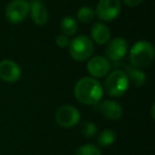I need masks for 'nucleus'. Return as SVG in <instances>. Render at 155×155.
<instances>
[{"label": "nucleus", "mask_w": 155, "mask_h": 155, "mask_svg": "<svg viewBox=\"0 0 155 155\" xmlns=\"http://www.w3.org/2000/svg\"><path fill=\"white\" fill-rule=\"evenodd\" d=\"M129 80L123 70H113L104 81L103 91L110 97H121L129 87Z\"/></svg>", "instance_id": "obj_3"}, {"label": "nucleus", "mask_w": 155, "mask_h": 155, "mask_svg": "<svg viewBox=\"0 0 155 155\" xmlns=\"http://www.w3.org/2000/svg\"><path fill=\"white\" fill-rule=\"evenodd\" d=\"M87 71L93 78H104L110 72V63L104 56H94L87 63Z\"/></svg>", "instance_id": "obj_10"}, {"label": "nucleus", "mask_w": 155, "mask_h": 155, "mask_svg": "<svg viewBox=\"0 0 155 155\" xmlns=\"http://www.w3.org/2000/svg\"><path fill=\"white\" fill-rule=\"evenodd\" d=\"M121 11L120 0H100L95 14L101 21H112L118 17Z\"/></svg>", "instance_id": "obj_6"}, {"label": "nucleus", "mask_w": 155, "mask_h": 155, "mask_svg": "<svg viewBox=\"0 0 155 155\" xmlns=\"http://www.w3.org/2000/svg\"><path fill=\"white\" fill-rule=\"evenodd\" d=\"M91 35L93 41L98 45H104L110 39V30L103 22H96L91 29Z\"/></svg>", "instance_id": "obj_13"}, {"label": "nucleus", "mask_w": 155, "mask_h": 155, "mask_svg": "<svg viewBox=\"0 0 155 155\" xmlns=\"http://www.w3.org/2000/svg\"><path fill=\"white\" fill-rule=\"evenodd\" d=\"M154 55V48L150 41H136L130 50V63L136 68L143 69L152 64Z\"/></svg>", "instance_id": "obj_2"}, {"label": "nucleus", "mask_w": 155, "mask_h": 155, "mask_svg": "<svg viewBox=\"0 0 155 155\" xmlns=\"http://www.w3.org/2000/svg\"><path fill=\"white\" fill-rule=\"evenodd\" d=\"M30 5L27 0H13L5 9V18L11 24H20L27 18Z\"/></svg>", "instance_id": "obj_5"}, {"label": "nucleus", "mask_w": 155, "mask_h": 155, "mask_svg": "<svg viewBox=\"0 0 155 155\" xmlns=\"http://www.w3.org/2000/svg\"><path fill=\"white\" fill-rule=\"evenodd\" d=\"M74 155H101V152H100L99 148L96 147L95 144L86 143L78 149Z\"/></svg>", "instance_id": "obj_18"}, {"label": "nucleus", "mask_w": 155, "mask_h": 155, "mask_svg": "<svg viewBox=\"0 0 155 155\" xmlns=\"http://www.w3.org/2000/svg\"><path fill=\"white\" fill-rule=\"evenodd\" d=\"M124 73L127 74V80L131 82L134 86L136 87H141L146 84L147 82V75L141 69L136 68L134 66H127L125 67Z\"/></svg>", "instance_id": "obj_14"}, {"label": "nucleus", "mask_w": 155, "mask_h": 155, "mask_svg": "<svg viewBox=\"0 0 155 155\" xmlns=\"http://www.w3.org/2000/svg\"><path fill=\"white\" fill-rule=\"evenodd\" d=\"M74 97L78 101L85 105H95L103 97V86L93 77H84L74 85Z\"/></svg>", "instance_id": "obj_1"}, {"label": "nucleus", "mask_w": 155, "mask_h": 155, "mask_svg": "<svg viewBox=\"0 0 155 155\" xmlns=\"http://www.w3.org/2000/svg\"><path fill=\"white\" fill-rule=\"evenodd\" d=\"M21 78V68L12 60H2L0 62V79L8 83L17 82Z\"/></svg>", "instance_id": "obj_9"}, {"label": "nucleus", "mask_w": 155, "mask_h": 155, "mask_svg": "<svg viewBox=\"0 0 155 155\" xmlns=\"http://www.w3.org/2000/svg\"><path fill=\"white\" fill-rule=\"evenodd\" d=\"M69 37L68 36H66V35H58V37H56V39H55V43H56V45L58 46L60 48H65V47H68V45H69Z\"/></svg>", "instance_id": "obj_20"}, {"label": "nucleus", "mask_w": 155, "mask_h": 155, "mask_svg": "<svg viewBox=\"0 0 155 155\" xmlns=\"http://www.w3.org/2000/svg\"><path fill=\"white\" fill-rule=\"evenodd\" d=\"M100 110L106 119L113 121L120 119L123 114L122 106L114 100H105L102 102L100 104Z\"/></svg>", "instance_id": "obj_12"}, {"label": "nucleus", "mask_w": 155, "mask_h": 155, "mask_svg": "<svg viewBox=\"0 0 155 155\" xmlns=\"http://www.w3.org/2000/svg\"><path fill=\"white\" fill-rule=\"evenodd\" d=\"M29 5H30L29 14H30L32 21L37 26H44L47 24L49 15H48L47 9L41 0H31Z\"/></svg>", "instance_id": "obj_11"}, {"label": "nucleus", "mask_w": 155, "mask_h": 155, "mask_svg": "<svg viewBox=\"0 0 155 155\" xmlns=\"http://www.w3.org/2000/svg\"><path fill=\"white\" fill-rule=\"evenodd\" d=\"M80 118V112L72 105H63L55 113V120L58 124L65 129L77 125Z\"/></svg>", "instance_id": "obj_7"}, {"label": "nucleus", "mask_w": 155, "mask_h": 155, "mask_svg": "<svg viewBox=\"0 0 155 155\" xmlns=\"http://www.w3.org/2000/svg\"><path fill=\"white\" fill-rule=\"evenodd\" d=\"M95 10L91 7H82L79 9L77 13V20L81 21L82 24H89L95 19Z\"/></svg>", "instance_id": "obj_17"}, {"label": "nucleus", "mask_w": 155, "mask_h": 155, "mask_svg": "<svg viewBox=\"0 0 155 155\" xmlns=\"http://www.w3.org/2000/svg\"><path fill=\"white\" fill-rule=\"evenodd\" d=\"M69 54L77 62H84L88 60L94 52V44L91 38L85 35L75 36L69 41Z\"/></svg>", "instance_id": "obj_4"}, {"label": "nucleus", "mask_w": 155, "mask_h": 155, "mask_svg": "<svg viewBox=\"0 0 155 155\" xmlns=\"http://www.w3.org/2000/svg\"><path fill=\"white\" fill-rule=\"evenodd\" d=\"M129 50V45L127 41L122 37H116L108 41L105 49V54L108 61L117 62L124 58Z\"/></svg>", "instance_id": "obj_8"}, {"label": "nucleus", "mask_w": 155, "mask_h": 155, "mask_svg": "<svg viewBox=\"0 0 155 155\" xmlns=\"http://www.w3.org/2000/svg\"><path fill=\"white\" fill-rule=\"evenodd\" d=\"M81 133L87 138H93L97 133V125L91 121H85L81 124Z\"/></svg>", "instance_id": "obj_19"}, {"label": "nucleus", "mask_w": 155, "mask_h": 155, "mask_svg": "<svg viewBox=\"0 0 155 155\" xmlns=\"http://www.w3.org/2000/svg\"><path fill=\"white\" fill-rule=\"evenodd\" d=\"M116 140V134L112 131V130H103L100 132V134L98 135V144L100 147H110V144H113Z\"/></svg>", "instance_id": "obj_16"}, {"label": "nucleus", "mask_w": 155, "mask_h": 155, "mask_svg": "<svg viewBox=\"0 0 155 155\" xmlns=\"http://www.w3.org/2000/svg\"><path fill=\"white\" fill-rule=\"evenodd\" d=\"M142 1H143V0H123V2H124L127 7H132V8L139 5L140 3H142Z\"/></svg>", "instance_id": "obj_21"}, {"label": "nucleus", "mask_w": 155, "mask_h": 155, "mask_svg": "<svg viewBox=\"0 0 155 155\" xmlns=\"http://www.w3.org/2000/svg\"><path fill=\"white\" fill-rule=\"evenodd\" d=\"M61 30H62L63 34L66 36H73L75 33L78 32V28H79V24L78 20L72 16H66L61 20Z\"/></svg>", "instance_id": "obj_15"}]
</instances>
